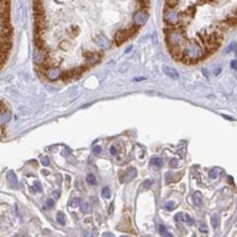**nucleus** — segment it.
Here are the masks:
<instances>
[{
    "mask_svg": "<svg viewBox=\"0 0 237 237\" xmlns=\"http://www.w3.org/2000/svg\"><path fill=\"white\" fill-rule=\"evenodd\" d=\"M42 164H43L44 166L49 165V158H48L47 156L43 157V158H42Z\"/></svg>",
    "mask_w": 237,
    "mask_h": 237,
    "instance_id": "31",
    "label": "nucleus"
},
{
    "mask_svg": "<svg viewBox=\"0 0 237 237\" xmlns=\"http://www.w3.org/2000/svg\"><path fill=\"white\" fill-rule=\"evenodd\" d=\"M86 181H88L89 185H92V186L97 185V180H96V178H95V176L93 174H89L86 176Z\"/></svg>",
    "mask_w": 237,
    "mask_h": 237,
    "instance_id": "15",
    "label": "nucleus"
},
{
    "mask_svg": "<svg viewBox=\"0 0 237 237\" xmlns=\"http://www.w3.org/2000/svg\"><path fill=\"white\" fill-rule=\"evenodd\" d=\"M219 173H220L219 170H210L209 176H210L211 179H216L218 178V176H219Z\"/></svg>",
    "mask_w": 237,
    "mask_h": 237,
    "instance_id": "21",
    "label": "nucleus"
},
{
    "mask_svg": "<svg viewBox=\"0 0 237 237\" xmlns=\"http://www.w3.org/2000/svg\"><path fill=\"white\" fill-rule=\"evenodd\" d=\"M57 222L60 223L61 225H65V223H66V218H65V214H63V213L59 212L58 214H57Z\"/></svg>",
    "mask_w": 237,
    "mask_h": 237,
    "instance_id": "17",
    "label": "nucleus"
},
{
    "mask_svg": "<svg viewBox=\"0 0 237 237\" xmlns=\"http://www.w3.org/2000/svg\"><path fill=\"white\" fill-rule=\"evenodd\" d=\"M170 55L174 57L176 60H181L183 58V46H168Z\"/></svg>",
    "mask_w": 237,
    "mask_h": 237,
    "instance_id": "8",
    "label": "nucleus"
},
{
    "mask_svg": "<svg viewBox=\"0 0 237 237\" xmlns=\"http://www.w3.org/2000/svg\"><path fill=\"white\" fill-rule=\"evenodd\" d=\"M202 72L204 73V76H208V71H206V70H204V69H202Z\"/></svg>",
    "mask_w": 237,
    "mask_h": 237,
    "instance_id": "38",
    "label": "nucleus"
},
{
    "mask_svg": "<svg viewBox=\"0 0 237 237\" xmlns=\"http://www.w3.org/2000/svg\"><path fill=\"white\" fill-rule=\"evenodd\" d=\"M160 231H161V235L162 236H172V234H170V233H168L167 232V229H166L165 228V226H164V225H160Z\"/></svg>",
    "mask_w": 237,
    "mask_h": 237,
    "instance_id": "19",
    "label": "nucleus"
},
{
    "mask_svg": "<svg viewBox=\"0 0 237 237\" xmlns=\"http://www.w3.org/2000/svg\"><path fill=\"white\" fill-rule=\"evenodd\" d=\"M236 49V43H233L232 45H229L227 48L225 49V53H229L231 50H235Z\"/></svg>",
    "mask_w": 237,
    "mask_h": 237,
    "instance_id": "27",
    "label": "nucleus"
},
{
    "mask_svg": "<svg viewBox=\"0 0 237 237\" xmlns=\"http://www.w3.org/2000/svg\"><path fill=\"white\" fill-rule=\"evenodd\" d=\"M231 67H232L234 70H236V60H233L232 63H231Z\"/></svg>",
    "mask_w": 237,
    "mask_h": 237,
    "instance_id": "35",
    "label": "nucleus"
},
{
    "mask_svg": "<svg viewBox=\"0 0 237 237\" xmlns=\"http://www.w3.org/2000/svg\"><path fill=\"white\" fill-rule=\"evenodd\" d=\"M183 55L181 61L185 63H196L199 59L204 57L203 50L196 40L185 42L183 45Z\"/></svg>",
    "mask_w": 237,
    "mask_h": 237,
    "instance_id": "2",
    "label": "nucleus"
},
{
    "mask_svg": "<svg viewBox=\"0 0 237 237\" xmlns=\"http://www.w3.org/2000/svg\"><path fill=\"white\" fill-rule=\"evenodd\" d=\"M83 57H84V65L85 67L89 69L94 65L99 63L102 59V56L99 53H91V51H84L83 53Z\"/></svg>",
    "mask_w": 237,
    "mask_h": 237,
    "instance_id": "5",
    "label": "nucleus"
},
{
    "mask_svg": "<svg viewBox=\"0 0 237 237\" xmlns=\"http://www.w3.org/2000/svg\"><path fill=\"white\" fill-rule=\"evenodd\" d=\"M193 203L196 204V206H201L202 203V195L201 193H196L195 195H193Z\"/></svg>",
    "mask_w": 237,
    "mask_h": 237,
    "instance_id": "13",
    "label": "nucleus"
},
{
    "mask_svg": "<svg viewBox=\"0 0 237 237\" xmlns=\"http://www.w3.org/2000/svg\"><path fill=\"white\" fill-rule=\"evenodd\" d=\"M137 176V170H134V168H131V170L126 174V176L124 177V179L125 180H127V181H129V180H132V179L134 178Z\"/></svg>",
    "mask_w": 237,
    "mask_h": 237,
    "instance_id": "12",
    "label": "nucleus"
},
{
    "mask_svg": "<svg viewBox=\"0 0 237 237\" xmlns=\"http://www.w3.org/2000/svg\"><path fill=\"white\" fill-rule=\"evenodd\" d=\"M211 223H212V226L214 228H216L218 226H219L220 224V218L218 214H214L212 218H211Z\"/></svg>",
    "mask_w": 237,
    "mask_h": 237,
    "instance_id": "16",
    "label": "nucleus"
},
{
    "mask_svg": "<svg viewBox=\"0 0 237 237\" xmlns=\"http://www.w3.org/2000/svg\"><path fill=\"white\" fill-rule=\"evenodd\" d=\"M149 19V14L147 13V11L144 10H138L136 13L133 14V21L134 25L137 26H142L144 25Z\"/></svg>",
    "mask_w": 237,
    "mask_h": 237,
    "instance_id": "6",
    "label": "nucleus"
},
{
    "mask_svg": "<svg viewBox=\"0 0 237 237\" xmlns=\"http://www.w3.org/2000/svg\"><path fill=\"white\" fill-rule=\"evenodd\" d=\"M227 178H228V181H229V183H233V178L231 177V176H228Z\"/></svg>",
    "mask_w": 237,
    "mask_h": 237,
    "instance_id": "39",
    "label": "nucleus"
},
{
    "mask_svg": "<svg viewBox=\"0 0 237 237\" xmlns=\"http://www.w3.org/2000/svg\"><path fill=\"white\" fill-rule=\"evenodd\" d=\"M8 178H9V181H10V186L13 188H18V179H17V176L14 174L12 170H10L8 173Z\"/></svg>",
    "mask_w": 237,
    "mask_h": 237,
    "instance_id": "11",
    "label": "nucleus"
},
{
    "mask_svg": "<svg viewBox=\"0 0 237 237\" xmlns=\"http://www.w3.org/2000/svg\"><path fill=\"white\" fill-rule=\"evenodd\" d=\"M101 152H102V148H101V147L96 145V147H94L93 148V153L95 154V155H99Z\"/></svg>",
    "mask_w": 237,
    "mask_h": 237,
    "instance_id": "28",
    "label": "nucleus"
},
{
    "mask_svg": "<svg viewBox=\"0 0 237 237\" xmlns=\"http://www.w3.org/2000/svg\"><path fill=\"white\" fill-rule=\"evenodd\" d=\"M199 231L201 233H208V227L206 226V224L204 223H201L200 225H199Z\"/></svg>",
    "mask_w": 237,
    "mask_h": 237,
    "instance_id": "25",
    "label": "nucleus"
},
{
    "mask_svg": "<svg viewBox=\"0 0 237 237\" xmlns=\"http://www.w3.org/2000/svg\"><path fill=\"white\" fill-rule=\"evenodd\" d=\"M34 188H35V190L36 191H42V186H40V181H35L34 183Z\"/></svg>",
    "mask_w": 237,
    "mask_h": 237,
    "instance_id": "30",
    "label": "nucleus"
},
{
    "mask_svg": "<svg viewBox=\"0 0 237 237\" xmlns=\"http://www.w3.org/2000/svg\"><path fill=\"white\" fill-rule=\"evenodd\" d=\"M152 183H153L152 179H147V180H144V183H142V187H143L144 189H150L151 186H152Z\"/></svg>",
    "mask_w": 237,
    "mask_h": 237,
    "instance_id": "22",
    "label": "nucleus"
},
{
    "mask_svg": "<svg viewBox=\"0 0 237 237\" xmlns=\"http://www.w3.org/2000/svg\"><path fill=\"white\" fill-rule=\"evenodd\" d=\"M94 42H95V44L99 45V47L103 48V49H107V48H109V46H111L109 40L104 35L95 36V37H94Z\"/></svg>",
    "mask_w": 237,
    "mask_h": 237,
    "instance_id": "7",
    "label": "nucleus"
},
{
    "mask_svg": "<svg viewBox=\"0 0 237 237\" xmlns=\"http://www.w3.org/2000/svg\"><path fill=\"white\" fill-rule=\"evenodd\" d=\"M144 80V78H134L133 81H142Z\"/></svg>",
    "mask_w": 237,
    "mask_h": 237,
    "instance_id": "37",
    "label": "nucleus"
},
{
    "mask_svg": "<svg viewBox=\"0 0 237 237\" xmlns=\"http://www.w3.org/2000/svg\"><path fill=\"white\" fill-rule=\"evenodd\" d=\"M80 203H81L80 199H79V198H74V199H72L71 202H70V206H73V208H76V206H80Z\"/></svg>",
    "mask_w": 237,
    "mask_h": 237,
    "instance_id": "23",
    "label": "nucleus"
},
{
    "mask_svg": "<svg viewBox=\"0 0 237 237\" xmlns=\"http://www.w3.org/2000/svg\"><path fill=\"white\" fill-rule=\"evenodd\" d=\"M176 206H176V203H175L174 201H168L163 206V209L166 211H173L176 209Z\"/></svg>",
    "mask_w": 237,
    "mask_h": 237,
    "instance_id": "14",
    "label": "nucleus"
},
{
    "mask_svg": "<svg viewBox=\"0 0 237 237\" xmlns=\"http://www.w3.org/2000/svg\"><path fill=\"white\" fill-rule=\"evenodd\" d=\"M59 195H60V193H59V191H54V193H53V196H54L55 198H58Z\"/></svg>",
    "mask_w": 237,
    "mask_h": 237,
    "instance_id": "36",
    "label": "nucleus"
},
{
    "mask_svg": "<svg viewBox=\"0 0 237 237\" xmlns=\"http://www.w3.org/2000/svg\"><path fill=\"white\" fill-rule=\"evenodd\" d=\"M81 211H82V212H89V211H90V206L88 204V203H83V204H81Z\"/></svg>",
    "mask_w": 237,
    "mask_h": 237,
    "instance_id": "26",
    "label": "nucleus"
},
{
    "mask_svg": "<svg viewBox=\"0 0 237 237\" xmlns=\"http://www.w3.org/2000/svg\"><path fill=\"white\" fill-rule=\"evenodd\" d=\"M175 221H183V222L188 223L189 225H193V224L195 223L193 218H190V216L188 214H186V213H178V214H176L175 215Z\"/></svg>",
    "mask_w": 237,
    "mask_h": 237,
    "instance_id": "9",
    "label": "nucleus"
},
{
    "mask_svg": "<svg viewBox=\"0 0 237 237\" xmlns=\"http://www.w3.org/2000/svg\"><path fill=\"white\" fill-rule=\"evenodd\" d=\"M164 22L166 24H168L170 26L172 25H177L179 21V13L176 12L174 9H170V8H167L166 7L165 10H164Z\"/></svg>",
    "mask_w": 237,
    "mask_h": 237,
    "instance_id": "4",
    "label": "nucleus"
},
{
    "mask_svg": "<svg viewBox=\"0 0 237 237\" xmlns=\"http://www.w3.org/2000/svg\"><path fill=\"white\" fill-rule=\"evenodd\" d=\"M102 196H103L105 199H108V198L111 197V190H109V188L108 187L103 188V190H102Z\"/></svg>",
    "mask_w": 237,
    "mask_h": 237,
    "instance_id": "20",
    "label": "nucleus"
},
{
    "mask_svg": "<svg viewBox=\"0 0 237 237\" xmlns=\"http://www.w3.org/2000/svg\"><path fill=\"white\" fill-rule=\"evenodd\" d=\"M111 154L112 155H116L117 154V149L115 147H111Z\"/></svg>",
    "mask_w": 237,
    "mask_h": 237,
    "instance_id": "33",
    "label": "nucleus"
},
{
    "mask_svg": "<svg viewBox=\"0 0 237 237\" xmlns=\"http://www.w3.org/2000/svg\"><path fill=\"white\" fill-rule=\"evenodd\" d=\"M54 204H55V202L53 199H48V200H47V206H48V208H53Z\"/></svg>",
    "mask_w": 237,
    "mask_h": 237,
    "instance_id": "32",
    "label": "nucleus"
},
{
    "mask_svg": "<svg viewBox=\"0 0 237 237\" xmlns=\"http://www.w3.org/2000/svg\"><path fill=\"white\" fill-rule=\"evenodd\" d=\"M163 70L165 72V74H167V76H170V78H172V79H174V80H178L179 79V73L175 70L174 68L168 67V66H164Z\"/></svg>",
    "mask_w": 237,
    "mask_h": 237,
    "instance_id": "10",
    "label": "nucleus"
},
{
    "mask_svg": "<svg viewBox=\"0 0 237 237\" xmlns=\"http://www.w3.org/2000/svg\"><path fill=\"white\" fill-rule=\"evenodd\" d=\"M166 43L168 46H183L186 42L183 26L172 25L165 28Z\"/></svg>",
    "mask_w": 237,
    "mask_h": 237,
    "instance_id": "3",
    "label": "nucleus"
},
{
    "mask_svg": "<svg viewBox=\"0 0 237 237\" xmlns=\"http://www.w3.org/2000/svg\"><path fill=\"white\" fill-rule=\"evenodd\" d=\"M152 163L153 165H155L156 167H161L163 165V160L161 157H154V158H152Z\"/></svg>",
    "mask_w": 237,
    "mask_h": 237,
    "instance_id": "18",
    "label": "nucleus"
},
{
    "mask_svg": "<svg viewBox=\"0 0 237 237\" xmlns=\"http://www.w3.org/2000/svg\"><path fill=\"white\" fill-rule=\"evenodd\" d=\"M76 186L79 190H84V185H83V183H82L81 180H79V179L76 181Z\"/></svg>",
    "mask_w": 237,
    "mask_h": 237,
    "instance_id": "24",
    "label": "nucleus"
},
{
    "mask_svg": "<svg viewBox=\"0 0 237 237\" xmlns=\"http://www.w3.org/2000/svg\"><path fill=\"white\" fill-rule=\"evenodd\" d=\"M170 167H172V168H176V167H177V166H178V161H177V160H172V161H170Z\"/></svg>",
    "mask_w": 237,
    "mask_h": 237,
    "instance_id": "29",
    "label": "nucleus"
},
{
    "mask_svg": "<svg viewBox=\"0 0 237 237\" xmlns=\"http://www.w3.org/2000/svg\"><path fill=\"white\" fill-rule=\"evenodd\" d=\"M11 0H0V69L8 59L12 47V26L10 23Z\"/></svg>",
    "mask_w": 237,
    "mask_h": 237,
    "instance_id": "1",
    "label": "nucleus"
},
{
    "mask_svg": "<svg viewBox=\"0 0 237 237\" xmlns=\"http://www.w3.org/2000/svg\"><path fill=\"white\" fill-rule=\"evenodd\" d=\"M131 48H132V47L130 46V47H129V48H128V49H126V53H127V51H130V50H131Z\"/></svg>",
    "mask_w": 237,
    "mask_h": 237,
    "instance_id": "40",
    "label": "nucleus"
},
{
    "mask_svg": "<svg viewBox=\"0 0 237 237\" xmlns=\"http://www.w3.org/2000/svg\"><path fill=\"white\" fill-rule=\"evenodd\" d=\"M113 212H114V203H112V204H111V208L108 209V213H109V214H113Z\"/></svg>",
    "mask_w": 237,
    "mask_h": 237,
    "instance_id": "34",
    "label": "nucleus"
}]
</instances>
